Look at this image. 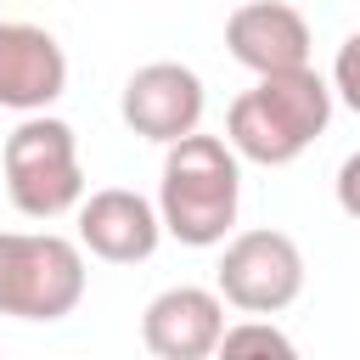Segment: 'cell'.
Returning <instances> with one entry per match:
<instances>
[{"label": "cell", "mask_w": 360, "mask_h": 360, "mask_svg": "<svg viewBox=\"0 0 360 360\" xmlns=\"http://www.w3.org/2000/svg\"><path fill=\"white\" fill-rule=\"evenodd\" d=\"M84 242L56 231H0V315L62 321L84 298Z\"/></svg>", "instance_id": "277c9868"}, {"label": "cell", "mask_w": 360, "mask_h": 360, "mask_svg": "<svg viewBox=\"0 0 360 360\" xmlns=\"http://www.w3.org/2000/svg\"><path fill=\"white\" fill-rule=\"evenodd\" d=\"M225 338V298L219 287H163L146 309H141V343L158 360H202L219 354Z\"/></svg>", "instance_id": "52a82bcc"}, {"label": "cell", "mask_w": 360, "mask_h": 360, "mask_svg": "<svg viewBox=\"0 0 360 360\" xmlns=\"http://www.w3.org/2000/svg\"><path fill=\"white\" fill-rule=\"evenodd\" d=\"M309 22L298 6L287 0H248L225 17V51L248 68V73H281V68H304L309 62Z\"/></svg>", "instance_id": "30bf717a"}, {"label": "cell", "mask_w": 360, "mask_h": 360, "mask_svg": "<svg viewBox=\"0 0 360 360\" xmlns=\"http://www.w3.org/2000/svg\"><path fill=\"white\" fill-rule=\"evenodd\" d=\"M79 242H84V253H96L107 264H141L163 242V214L141 191L101 186L79 202Z\"/></svg>", "instance_id": "ba28073f"}, {"label": "cell", "mask_w": 360, "mask_h": 360, "mask_svg": "<svg viewBox=\"0 0 360 360\" xmlns=\"http://www.w3.org/2000/svg\"><path fill=\"white\" fill-rule=\"evenodd\" d=\"M0 169H6L11 208L28 219H62L84 202V163H79L73 124L51 112H22V124L0 146Z\"/></svg>", "instance_id": "3957f363"}, {"label": "cell", "mask_w": 360, "mask_h": 360, "mask_svg": "<svg viewBox=\"0 0 360 360\" xmlns=\"http://www.w3.org/2000/svg\"><path fill=\"white\" fill-rule=\"evenodd\" d=\"M214 287L242 315H281L304 292V253L287 231H270V225L236 231V236H225Z\"/></svg>", "instance_id": "5b68a950"}, {"label": "cell", "mask_w": 360, "mask_h": 360, "mask_svg": "<svg viewBox=\"0 0 360 360\" xmlns=\"http://www.w3.org/2000/svg\"><path fill=\"white\" fill-rule=\"evenodd\" d=\"M298 343L281 332V326H270L264 315H253V321H242V326H225V338H219V354H292Z\"/></svg>", "instance_id": "8fae6325"}, {"label": "cell", "mask_w": 360, "mask_h": 360, "mask_svg": "<svg viewBox=\"0 0 360 360\" xmlns=\"http://www.w3.org/2000/svg\"><path fill=\"white\" fill-rule=\"evenodd\" d=\"M332 90H338L343 107L360 112V34H349L338 45V56H332Z\"/></svg>", "instance_id": "7c38bea8"}, {"label": "cell", "mask_w": 360, "mask_h": 360, "mask_svg": "<svg viewBox=\"0 0 360 360\" xmlns=\"http://www.w3.org/2000/svg\"><path fill=\"white\" fill-rule=\"evenodd\" d=\"M338 208L349 214V219H360V152H349L343 163H338Z\"/></svg>", "instance_id": "4fadbf2b"}, {"label": "cell", "mask_w": 360, "mask_h": 360, "mask_svg": "<svg viewBox=\"0 0 360 360\" xmlns=\"http://www.w3.org/2000/svg\"><path fill=\"white\" fill-rule=\"evenodd\" d=\"M68 90V56L51 28L39 22H0V107L11 112H45Z\"/></svg>", "instance_id": "9c48e42d"}, {"label": "cell", "mask_w": 360, "mask_h": 360, "mask_svg": "<svg viewBox=\"0 0 360 360\" xmlns=\"http://www.w3.org/2000/svg\"><path fill=\"white\" fill-rule=\"evenodd\" d=\"M242 208V158L219 135H180L163 152V180H158V214L163 236L180 248H219L236 225Z\"/></svg>", "instance_id": "7a4b0ae2"}, {"label": "cell", "mask_w": 360, "mask_h": 360, "mask_svg": "<svg viewBox=\"0 0 360 360\" xmlns=\"http://www.w3.org/2000/svg\"><path fill=\"white\" fill-rule=\"evenodd\" d=\"M202 79L186 68V62H146L124 79V96H118V112L124 124L141 135V141H180L191 129H202Z\"/></svg>", "instance_id": "8992f818"}, {"label": "cell", "mask_w": 360, "mask_h": 360, "mask_svg": "<svg viewBox=\"0 0 360 360\" xmlns=\"http://www.w3.org/2000/svg\"><path fill=\"white\" fill-rule=\"evenodd\" d=\"M332 79H321L309 62L304 68H281V73H259L253 90H242L225 112V141L236 146V158L281 169L292 158H304L315 146V135H326L332 124Z\"/></svg>", "instance_id": "6da1fadb"}]
</instances>
